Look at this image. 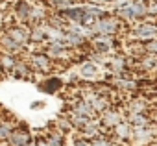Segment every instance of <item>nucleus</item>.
<instances>
[{
  "mask_svg": "<svg viewBox=\"0 0 157 146\" xmlns=\"http://www.w3.org/2000/svg\"><path fill=\"white\" fill-rule=\"evenodd\" d=\"M126 24L128 22H124L120 17H117L111 11L109 15H105V17L96 21V24L91 28V33H93V37L94 35H120V32L126 30Z\"/></svg>",
  "mask_w": 157,
  "mask_h": 146,
  "instance_id": "f257e3e1",
  "label": "nucleus"
},
{
  "mask_svg": "<svg viewBox=\"0 0 157 146\" xmlns=\"http://www.w3.org/2000/svg\"><path fill=\"white\" fill-rule=\"evenodd\" d=\"M128 37L129 41H137V43H148L157 39V22L155 21H139L129 24L128 28Z\"/></svg>",
  "mask_w": 157,
  "mask_h": 146,
  "instance_id": "f03ea898",
  "label": "nucleus"
},
{
  "mask_svg": "<svg viewBox=\"0 0 157 146\" xmlns=\"http://www.w3.org/2000/svg\"><path fill=\"white\" fill-rule=\"evenodd\" d=\"M148 6H150V0H133L131 6L122 8V10H115L113 13L117 17H120L124 22L133 24V22L148 19Z\"/></svg>",
  "mask_w": 157,
  "mask_h": 146,
  "instance_id": "7ed1b4c3",
  "label": "nucleus"
},
{
  "mask_svg": "<svg viewBox=\"0 0 157 146\" xmlns=\"http://www.w3.org/2000/svg\"><path fill=\"white\" fill-rule=\"evenodd\" d=\"M109 83L113 85L115 91L126 93V94H137L142 89V80L133 78L131 72H129V74H122V76H111Z\"/></svg>",
  "mask_w": 157,
  "mask_h": 146,
  "instance_id": "20e7f679",
  "label": "nucleus"
},
{
  "mask_svg": "<svg viewBox=\"0 0 157 146\" xmlns=\"http://www.w3.org/2000/svg\"><path fill=\"white\" fill-rule=\"evenodd\" d=\"M118 44H120L118 35H94L91 39V50L105 54V56L117 54L118 52Z\"/></svg>",
  "mask_w": 157,
  "mask_h": 146,
  "instance_id": "39448f33",
  "label": "nucleus"
},
{
  "mask_svg": "<svg viewBox=\"0 0 157 146\" xmlns=\"http://www.w3.org/2000/svg\"><path fill=\"white\" fill-rule=\"evenodd\" d=\"M28 63L32 65L33 72H37V74H50V72L56 68V61H54L44 50H41V52H32V54L28 56Z\"/></svg>",
  "mask_w": 157,
  "mask_h": 146,
  "instance_id": "423d86ee",
  "label": "nucleus"
},
{
  "mask_svg": "<svg viewBox=\"0 0 157 146\" xmlns=\"http://www.w3.org/2000/svg\"><path fill=\"white\" fill-rule=\"evenodd\" d=\"M111 137L120 144V146H126V144H133V126L124 118L118 126H115L111 131Z\"/></svg>",
  "mask_w": 157,
  "mask_h": 146,
  "instance_id": "0eeeda50",
  "label": "nucleus"
},
{
  "mask_svg": "<svg viewBox=\"0 0 157 146\" xmlns=\"http://www.w3.org/2000/svg\"><path fill=\"white\" fill-rule=\"evenodd\" d=\"M126 118V111H122V109H118V107H109V109H105L102 115H100V122H102V126L107 129V133L115 128V126H118L122 120Z\"/></svg>",
  "mask_w": 157,
  "mask_h": 146,
  "instance_id": "6e6552de",
  "label": "nucleus"
},
{
  "mask_svg": "<svg viewBox=\"0 0 157 146\" xmlns=\"http://www.w3.org/2000/svg\"><path fill=\"white\" fill-rule=\"evenodd\" d=\"M4 32H6L15 43H19V44L24 46V48H26V44L30 43V32H32V28H30L28 24H22V22L11 24V26H8Z\"/></svg>",
  "mask_w": 157,
  "mask_h": 146,
  "instance_id": "1a4fd4ad",
  "label": "nucleus"
},
{
  "mask_svg": "<svg viewBox=\"0 0 157 146\" xmlns=\"http://www.w3.org/2000/svg\"><path fill=\"white\" fill-rule=\"evenodd\" d=\"M78 74L83 82H96L100 76H102V65L91 61V59H85L82 65H80V70Z\"/></svg>",
  "mask_w": 157,
  "mask_h": 146,
  "instance_id": "9d476101",
  "label": "nucleus"
},
{
  "mask_svg": "<svg viewBox=\"0 0 157 146\" xmlns=\"http://www.w3.org/2000/svg\"><path fill=\"white\" fill-rule=\"evenodd\" d=\"M151 109H153V104L146 96H140V94H135L133 98H129L124 107L126 113H150Z\"/></svg>",
  "mask_w": 157,
  "mask_h": 146,
  "instance_id": "9b49d317",
  "label": "nucleus"
},
{
  "mask_svg": "<svg viewBox=\"0 0 157 146\" xmlns=\"http://www.w3.org/2000/svg\"><path fill=\"white\" fill-rule=\"evenodd\" d=\"M70 111L76 113V115H82V117H89V118H98V113L93 109V106L89 102H85L83 98L76 96L72 102H70Z\"/></svg>",
  "mask_w": 157,
  "mask_h": 146,
  "instance_id": "f8f14e48",
  "label": "nucleus"
},
{
  "mask_svg": "<svg viewBox=\"0 0 157 146\" xmlns=\"http://www.w3.org/2000/svg\"><path fill=\"white\" fill-rule=\"evenodd\" d=\"M32 140H33L32 133H30L26 128L19 126V128H13L10 139H8V144H10V146H28Z\"/></svg>",
  "mask_w": 157,
  "mask_h": 146,
  "instance_id": "ddd939ff",
  "label": "nucleus"
},
{
  "mask_svg": "<svg viewBox=\"0 0 157 146\" xmlns=\"http://www.w3.org/2000/svg\"><path fill=\"white\" fill-rule=\"evenodd\" d=\"M32 11H33V6L30 2H26V0H17L15 6H13V13H15L17 21L22 24L32 22Z\"/></svg>",
  "mask_w": 157,
  "mask_h": 146,
  "instance_id": "4468645a",
  "label": "nucleus"
},
{
  "mask_svg": "<svg viewBox=\"0 0 157 146\" xmlns=\"http://www.w3.org/2000/svg\"><path fill=\"white\" fill-rule=\"evenodd\" d=\"M63 80L59 78V76H46L41 83H39V89L43 91V93H48V94H54V93H57V91H61L63 89Z\"/></svg>",
  "mask_w": 157,
  "mask_h": 146,
  "instance_id": "2eb2a0df",
  "label": "nucleus"
},
{
  "mask_svg": "<svg viewBox=\"0 0 157 146\" xmlns=\"http://www.w3.org/2000/svg\"><path fill=\"white\" fill-rule=\"evenodd\" d=\"M0 48H2V52H10L13 56H21L24 52V46H21L19 43H15L6 32L0 35Z\"/></svg>",
  "mask_w": 157,
  "mask_h": 146,
  "instance_id": "dca6fc26",
  "label": "nucleus"
},
{
  "mask_svg": "<svg viewBox=\"0 0 157 146\" xmlns=\"http://www.w3.org/2000/svg\"><path fill=\"white\" fill-rule=\"evenodd\" d=\"M19 63V57L10 54V52H2L0 54V72H4V74H11L13 68L17 67Z\"/></svg>",
  "mask_w": 157,
  "mask_h": 146,
  "instance_id": "f3484780",
  "label": "nucleus"
},
{
  "mask_svg": "<svg viewBox=\"0 0 157 146\" xmlns=\"http://www.w3.org/2000/svg\"><path fill=\"white\" fill-rule=\"evenodd\" d=\"M32 74H33L32 65H30L28 61H22V59H19L17 67H15V68H13V72H11V76H13V78H17V80H30V78H32Z\"/></svg>",
  "mask_w": 157,
  "mask_h": 146,
  "instance_id": "a211bd4d",
  "label": "nucleus"
},
{
  "mask_svg": "<svg viewBox=\"0 0 157 146\" xmlns=\"http://www.w3.org/2000/svg\"><path fill=\"white\" fill-rule=\"evenodd\" d=\"M126 120L133 126V128H139V126H150L153 122L151 115L150 113H126Z\"/></svg>",
  "mask_w": 157,
  "mask_h": 146,
  "instance_id": "6ab92c4d",
  "label": "nucleus"
},
{
  "mask_svg": "<svg viewBox=\"0 0 157 146\" xmlns=\"http://www.w3.org/2000/svg\"><path fill=\"white\" fill-rule=\"evenodd\" d=\"M46 41H48V35H46V28H44V24H35V26H32V32H30V43L46 44Z\"/></svg>",
  "mask_w": 157,
  "mask_h": 146,
  "instance_id": "aec40b11",
  "label": "nucleus"
},
{
  "mask_svg": "<svg viewBox=\"0 0 157 146\" xmlns=\"http://www.w3.org/2000/svg\"><path fill=\"white\" fill-rule=\"evenodd\" d=\"M46 139L50 142V146H67L65 142V133L61 129H50L46 133Z\"/></svg>",
  "mask_w": 157,
  "mask_h": 146,
  "instance_id": "412c9836",
  "label": "nucleus"
},
{
  "mask_svg": "<svg viewBox=\"0 0 157 146\" xmlns=\"http://www.w3.org/2000/svg\"><path fill=\"white\" fill-rule=\"evenodd\" d=\"M11 131H13V126H11L10 122L0 120V142H4V140L8 142V139H10Z\"/></svg>",
  "mask_w": 157,
  "mask_h": 146,
  "instance_id": "4be33fe9",
  "label": "nucleus"
},
{
  "mask_svg": "<svg viewBox=\"0 0 157 146\" xmlns=\"http://www.w3.org/2000/svg\"><path fill=\"white\" fill-rule=\"evenodd\" d=\"M72 146H93V144H91V140L87 137L76 135V137H72Z\"/></svg>",
  "mask_w": 157,
  "mask_h": 146,
  "instance_id": "5701e85b",
  "label": "nucleus"
},
{
  "mask_svg": "<svg viewBox=\"0 0 157 146\" xmlns=\"http://www.w3.org/2000/svg\"><path fill=\"white\" fill-rule=\"evenodd\" d=\"M144 48H146V52H150V54H155V56H157V39L144 43Z\"/></svg>",
  "mask_w": 157,
  "mask_h": 146,
  "instance_id": "b1692460",
  "label": "nucleus"
},
{
  "mask_svg": "<svg viewBox=\"0 0 157 146\" xmlns=\"http://www.w3.org/2000/svg\"><path fill=\"white\" fill-rule=\"evenodd\" d=\"M148 17H157V0H150V6H148Z\"/></svg>",
  "mask_w": 157,
  "mask_h": 146,
  "instance_id": "393cba45",
  "label": "nucleus"
},
{
  "mask_svg": "<svg viewBox=\"0 0 157 146\" xmlns=\"http://www.w3.org/2000/svg\"><path fill=\"white\" fill-rule=\"evenodd\" d=\"M87 2H93V4H100V6H111L115 0H87Z\"/></svg>",
  "mask_w": 157,
  "mask_h": 146,
  "instance_id": "a878e982",
  "label": "nucleus"
},
{
  "mask_svg": "<svg viewBox=\"0 0 157 146\" xmlns=\"http://www.w3.org/2000/svg\"><path fill=\"white\" fill-rule=\"evenodd\" d=\"M44 107V102H33L32 104V109H43Z\"/></svg>",
  "mask_w": 157,
  "mask_h": 146,
  "instance_id": "bb28decb",
  "label": "nucleus"
},
{
  "mask_svg": "<svg viewBox=\"0 0 157 146\" xmlns=\"http://www.w3.org/2000/svg\"><path fill=\"white\" fill-rule=\"evenodd\" d=\"M144 146H157V140H153V142H148V144H144Z\"/></svg>",
  "mask_w": 157,
  "mask_h": 146,
  "instance_id": "cd10ccee",
  "label": "nucleus"
},
{
  "mask_svg": "<svg viewBox=\"0 0 157 146\" xmlns=\"http://www.w3.org/2000/svg\"><path fill=\"white\" fill-rule=\"evenodd\" d=\"M153 109H155V111H157V102H155V104H153Z\"/></svg>",
  "mask_w": 157,
  "mask_h": 146,
  "instance_id": "c85d7f7f",
  "label": "nucleus"
}]
</instances>
